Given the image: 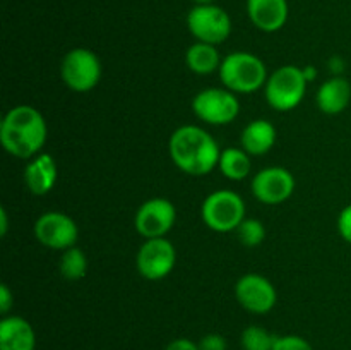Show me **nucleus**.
I'll use <instances>...</instances> for the list:
<instances>
[{"label": "nucleus", "mask_w": 351, "mask_h": 350, "mask_svg": "<svg viewBox=\"0 0 351 350\" xmlns=\"http://www.w3.org/2000/svg\"><path fill=\"white\" fill-rule=\"evenodd\" d=\"M48 137L47 120L31 105H17L3 115L0 124V143L16 158L31 160L41 153Z\"/></svg>", "instance_id": "f257e3e1"}, {"label": "nucleus", "mask_w": 351, "mask_h": 350, "mask_svg": "<svg viewBox=\"0 0 351 350\" xmlns=\"http://www.w3.org/2000/svg\"><path fill=\"white\" fill-rule=\"evenodd\" d=\"M168 150L175 167L194 177H201L215 170L221 156L215 137L202 127L191 124L173 130Z\"/></svg>", "instance_id": "f03ea898"}, {"label": "nucleus", "mask_w": 351, "mask_h": 350, "mask_svg": "<svg viewBox=\"0 0 351 350\" xmlns=\"http://www.w3.org/2000/svg\"><path fill=\"white\" fill-rule=\"evenodd\" d=\"M219 79L223 86L233 93H256L267 81L266 64L250 51H233L226 55L219 65Z\"/></svg>", "instance_id": "7ed1b4c3"}, {"label": "nucleus", "mask_w": 351, "mask_h": 350, "mask_svg": "<svg viewBox=\"0 0 351 350\" xmlns=\"http://www.w3.org/2000/svg\"><path fill=\"white\" fill-rule=\"evenodd\" d=\"M308 81L297 65H281L264 84L267 105L276 112H290L305 98Z\"/></svg>", "instance_id": "20e7f679"}, {"label": "nucleus", "mask_w": 351, "mask_h": 350, "mask_svg": "<svg viewBox=\"0 0 351 350\" xmlns=\"http://www.w3.org/2000/svg\"><path fill=\"white\" fill-rule=\"evenodd\" d=\"M201 216L202 222L215 232H233L245 220V202L237 192L219 189L202 201Z\"/></svg>", "instance_id": "39448f33"}, {"label": "nucleus", "mask_w": 351, "mask_h": 350, "mask_svg": "<svg viewBox=\"0 0 351 350\" xmlns=\"http://www.w3.org/2000/svg\"><path fill=\"white\" fill-rule=\"evenodd\" d=\"M62 81L75 93H86L96 88L101 79V62L89 48H72L64 55L60 65Z\"/></svg>", "instance_id": "423d86ee"}, {"label": "nucleus", "mask_w": 351, "mask_h": 350, "mask_svg": "<svg viewBox=\"0 0 351 350\" xmlns=\"http://www.w3.org/2000/svg\"><path fill=\"white\" fill-rule=\"evenodd\" d=\"M187 27L197 41L221 45L232 34V17L223 7L208 3L194 5L187 14Z\"/></svg>", "instance_id": "0eeeda50"}, {"label": "nucleus", "mask_w": 351, "mask_h": 350, "mask_svg": "<svg viewBox=\"0 0 351 350\" xmlns=\"http://www.w3.org/2000/svg\"><path fill=\"white\" fill-rule=\"evenodd\" d=\"M192 110L197 119L209 126H228L239 117L240 103L230 89L206 88L194 96Z\"/></svg>", "instance_id": "6e6552de"}, {"label": "nucleus", "mask_w": 351, "mask_h": 350, "mask_svg": "<svg viewBox=\"0 0 351 350\" xmlns=\"http://www.w3.org/2000/svg\"><path fill=\"white\" fill-rule=\"evenodd\" d=\"M175 264H177V249L167 237L146 239L137 250V271L146 280H163L173 271Z\"/></svg>", "instance_id": "1a4fd4ad"}, {"label": "nucleus", "mask_w": 351, "mask_h": 350, "mask_svg": "<svg viewBox=\"0 0 351 350\" xmlns=\"http://www.w3.org/2000/svg\"><path fill=\"white\" fill-rule=\"evenodd\" d=\"M177 222V208L167 198H151L137 208L134 225L144 239L167 237Z\"/></svg>", "instance_id": "9d476101"}, {"label": "nucleus", "mask_w": 351, "mask_h": 350, "mask_svg": "<svg viewBox=\"0 0 351 350\" xmlns=\"http://www.w3.org/2000/svg\"><path fill=\"white\" fill-rule=\"evenodd\" d=\"M34 237L41 246L53 250L71 249L77 244V223L62 211H47L34 223Z\"/></svg>", "instance_id": "9b49d317"}, {"label": "nucleus", "mask_w": 351, "mask_h": 350, "mask_svg": "<svg viewBox=\"0 0 351 350\" xmlns=\"http://www.w3.org/2000/svg\"><path fill=\"white\" fill-rule=\"evenodd\" d=\"M252 194L263 205L274 206L288 201L295 191V177L283 167H267L252 178Z\"/></svg>", "instance_id": "f8f14e48"}, {"label": "nucleus", "mask_w": 351, "mask_h": 350, "mask_svg": "<svg viewBox=\"0 0 351 350\" xmlns=\"http://www.w3.org/2000/svg\"><path fill=\"white\" fill-rule=\"evenodd\" d=\"M235 297L245 311L252 314H267L278 302V292L266 277L247 273L237 281Z\"/></svg>", "instance_id": "ddd939ff"}, {"label": "nucleus", "mask_w": 351, "mask_h": 350, "mask_svg": "<svg viewBox=\"0 0 351 350\" xmlns=\"http://www.w3.org/2000/svg\"><path fill=\"white\" fill-rule=\"evenodd\" d=\"M287 0H247V14L257 30L276 33L288 21Z\"/></svg>", "instance_id": "4468645a"}, {"label": "nucleus", "mask_w": 351, "mask_h": 350, "mask_svg": "<svg viewBox=\"0 0 351 350\" xmlns=\"http://www.w3.org/2000/svg\"><path fill=\"white\" fill-rule=\"evenodd\" d=\"M57 163L50 153L36 154L24 168V182L34 196L48 194L57 184Z\"/></svg>", "instance_id": "2eb2a0df"}, {"label": "nucleus", "mask_w": 351, "mask_h": 350, "mask_svg": "<svg viewBox=\"0 0 351 350\" xmlns=\"http://www.w3.org/2000/svg\"><path fill=\"white\" fill-rule=\"evenodd\" d=\"M36 333L27 319L3 316L0 321V350H34Z\"/></svg>", "instance_id": "dca6fc26"}, {"label": "nucleus", "mask_w": 351, "mask_h": 350, "mask_svg": "<svg viewBox=\"0 0 351 350\" xmlns=\"http://www.w3.org/2000/svg\"><path fill=\"white\" fill-rule=\"evenodd\" d=\"M276 127L266 119H256L247 124L240 136V144L250 156H263L276 144Z\"/></svg>", "instance_id": "f3484780"}, {"label": "nucleus", "mask_w": 351, "mask_h": 350, "mask_svg": "<svg viewBox=\"0 0 351 350\" xmlns=\"http://www.w3.org/2000/svg\"><path fill=\"white\" fill-rule=\"evenodd\" d=\"M317 106L328 115H338L345 112L351 100V84L343 75H332L317 89Z\"/></svg>", "instance_id": "a211bd4d"}, {"label": "nucleus", "mask_w": 351, "mask_h": 350, "mask_svg": "<svg viewBox=\"0 0 351 350\" xmlns=\"http://www.w3.org/2000/svg\"><path fill=\"white\" fill-rule=\"evenodd\" d=\"M223 58L219 57V51L216 45L202 43V41H195L194 45L187 48L185 51V64L195 74H211V72L219 71Z\"/></svg>", "instance_id": "6ab92c4d"}, {"label": "nucleus", "mask_w": 351, "mask_h": 350, "mask_svg": "<svg viewBox=\"0 0 351 350\" xmlns=\"http://www.w3.org/2000/svg\"><path fill=\"white\" fill-rule=\"evenodd\" d=\"M218 168L228 180L240 182L250 174V154L243 148H226L221 151Z\"/></svg>", "instance_id": "aec40b11"}, {"label": "nucleus", "mask_w": 351, "mask_h": 350, "mask_svg": "<svg viewBox=\"0 0 351 350\" xmlns=\"http://www.w3.org/2000/svg\"><path fill=\"white\" fill-rule=\"evenodd\" d=\"M60 275L65 280H81L88 273V257H86L84 250L79 247H71V249L62 250L60 257Z\"/></svg>", "instance_id": "412c9836"}, {"label": "nucleus", "mask_w": 351, "mask_h": 350, "mask_svg": "<svg viewBox=\"0 0 351 350\" xmlns=\"http://www.w3.org/2000/svg\"><path fill=\"white\" fill-rule=\"evenodd\" d=\"M276 335L267 331L266 328L259 325L247 326L240 336V345L243 350H273L276 343Z\"/></svg>", "instance_id": "4be33fe9"}, {"label": "nucleus", "mask_w": 351, "mask_h": 350, "mask_svg": "<svg viewBox=\"0 0 351 350\" xmlns=\"http://www.w3.org/2000/svg\"><path fill=\"white\" fill-rule=\"evenodd\" d=\"M239 240L245 247H257L266 239V226L256 218H245L237 229Z\"/></svg>", "instance_id": "5701e85b"}, {"label": "nucleus", "mask_w": 351, "mask_h": 350, "mask_svg": "<svg viewBox=\"0 0 351 350\" xmlns=\"http://www.w3.org/2000/svg\"><path fill=\"white\" fill-rule=\"evenodd\" d=\"M273 350H314V347L298 335L278 336Z\"/></svg>", "instance_id": "b1692460"}, {"label": "nucleus", "mask_w": 351, "mask_h": 350, "mask_svg": "<svg viewBox=\"0 0 351 350\" xmlns=\"http://www.w3.org/2000/svg\"><path fill=\"white\" fill-rule=\"evenodd\" d=\"M199 350H226L228 343H226L225 336L219 333H209V335L202 336L201 342L197 343Z\"/></svg>", "instance_id": "393cba45"}, {"label": "nucleus", "mask_w": 351, "mask_h": 350, "mask_svg": "<svg viewBox=\"0 0 351 350\" xmlns=\"http://www.w3.org/2000/svg\"><path fill=\"white\" fill-rule=\"evenodd\" d=\"M338 232L346 242L351 244V202L341 209L338 216Z\"/></svg>", "instance_id": "a878e982"}, {"label": "nucleus", "mask_w": 351, "mask_h": 350, "mask_svg": "<svg viewBox=\"0 0 351 350\" xmlns=\"http://www.w3.org/2000/svg\"><path fill=\"white\" fill-rule=\"evenodd\" d=\"M14 305V294L5 283L0 285V312L7 316Z\"/></svg>", "instance_id": "bb28decb"}, {"label": "nucleus", "mask_w": 351, "mask_h": 350, "mask_svg": "<svg viewBox=\"0 0 351 350\" xmlns=\"http://www.w3.org/2000/svg\"><path fill=\"white\" fill-rule=\"evenodd\" d=\"M165 350H199V345L189 338H177L168 343Z\"/></svg>", "instance_id": "cd10ccee"}, {"label": "nucleus", "mask_w": 351, "mask_h": 350, "mask_svg": "<svg viewBox=\"0 0 351 350\" xmlns=\"http://www.w3.org/2000/svg\"><path fill=\"white\" fill-rule=\"evenodd\" d=\"M328 67L331 69V72L335 75H341L343 71H345V60L341 57H338V55H335V57L329 58Z\"/></svg>", "instance_id": "c85d7f7f"}, {"label": "nucleus", "mask_w": 351, "mask_h": 350, "mask_svg": "<svg viewBox=\"0 0 351 350\" xmlns=\"http://www.w3.org/2000/svg\"><path fill=\"white\" fill-rule=\"evenodd\" d=\"M9 232V216H7V209L0 208V235L5 237Z\"/></svg>", "instance_id": "c756f323"}, {"label": "nucleus", "mask_w": 351, "mask_h": 350, "mask_svg": "<svg viewBox=\"0 0 351 350\" xmlns=\"http://www.w3.org/2000/svg\"><path fill=\"white\" fill-rule=\"evenodd\" d=\"M302 71H304V75H305V79H307L308 82H311V81H314V79L317 78V71H315V67H314V65H305V67L302 69Z\"/></svg>", "instance_id": "7c9ffc66"}, {"label": "nucleus", "mask_w": 351, "mask_h": 350, "mask_svg": "<svg viewBox=\"0 0 351 350\" xmlns=\"http://www.w3.org/2000/svg\"><path fill=\"white\" fill-rule=\"evenodd\" d=\"M195 5H208V3H215V0H194Z\"/></svg>", "instance_id": "2f4dec72"}]
</instances>
